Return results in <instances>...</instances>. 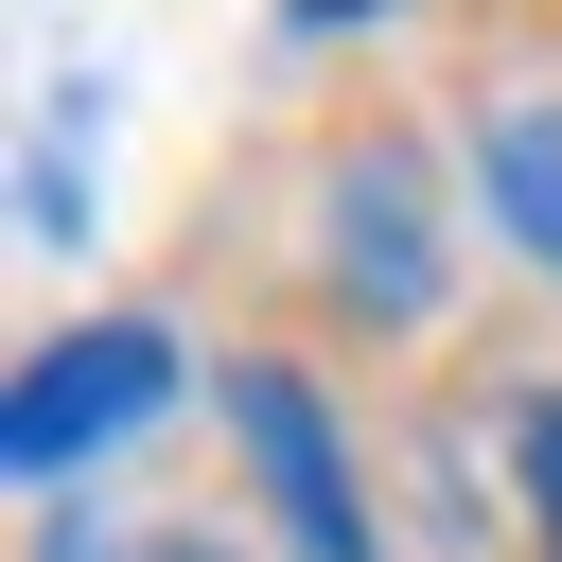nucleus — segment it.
<instances>
[{"label":"nucleus","instance_id":"20e7f679","mask_svg":"<svg viewBox=\"0 0 562 562\" xmlns=\"http://www.w3.org/2000/svg\"><path fill=\"white\" fill-rule=\"evenodd\" d=\"M474 211L562 281V105H474Z\"/></svg>","mask_w":562,"mask_h":562},{"label":"nucleus","instance_id":"423d86ee","mask_svg":"<svg viewBox=\"0 0 562 562\" xmlns=\"http://www.w3.org/2000/svg\"><path fill=\"white\" fill-rule=\"evenodd\" d=\"M18 562H246V544H211L193 509H35Z\"/></svg>","mask_w":562,"mask_h":562},{"label":"nucleus","instance_id":"7ed1b4c3","mask_svg":"<svg viewBox=\"0 0 562 562\" xmlns=\"http://www.w3.org/2000/svg\"><path fill=\"white\" fill-rule=\"evenodd\" d=\"M211 404H228V457H246V527H263L281 562H386V509H369L351 404H334L299 351H228Z\"/></svg>","mask_w":562,"mask_h":562},{"label":"nucleus","instance_id":"6e6552de","mask_svg":"<svg viewBox=\"0 0 562 562\" xmlns=\"http://www.w3.org/2000/svg\"><path fill=\"white\" fill-rule=\"evenodd\" d=\"M369 18H404V0H281V35H369Z\"/></svg>","mask_w":562,"mask_h":562},{"label":"nucleus","instance_id":"0eeeda50","mask_svg":"<svg viewBox=\"0 0 562 562\" xmlns=\"http://www.w3.org/2000/svg\"><path fill=\"white\" fill-rule=\"evenodd\" d=\"M509 492H527V544L562 562V386H527V404H509Z\"/></svg>","mask_w":562,"mask_h":562},{"label":"nucleus","instance_id":"f03ea898","mask_svg":"<svg viewBox=\"0 0 562 562\" xmlns=\"http://www.w3.org/2000/svg\"><path fill=\"white\" fill-rule=\"evenodd\" d=\"M176 386H193V334H176V316H70V334H35L18 386H0V474H18L35 509H88V474H105L123 439H158Z\"/></svg>","mask_w":562,"mask_h":562},{"label":"nucleus","instance_id":"f257e3e1","mask_svg":"<svg viewBox=\"0 0 562 562\" xmlns=\"http://www.w3.org/2000/svg\"><path fill=\"white\" fill-rule=\"evenodd\" d=\"M299 281L351 334H439L457 316V176H439V140L351 123L316 158V193H299Z\"/></svg>","mask_w":562,"mask_h":562},{"label":"nucleus","instance_id":"39448f33","mask_svg":"<svg viewBox=\"0 0 562 562\" xmlns=\"http://www.w3.org/2000/svg\"><path fill=\"white\" fill-rule=\"evenodd\" d=\"M88 105H105V88H35V140H18V246H88Z\"/></svg>","mask_w":562,"mask_h":562}]
</instances>
